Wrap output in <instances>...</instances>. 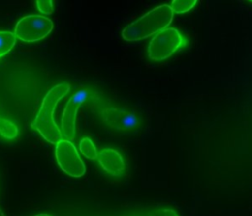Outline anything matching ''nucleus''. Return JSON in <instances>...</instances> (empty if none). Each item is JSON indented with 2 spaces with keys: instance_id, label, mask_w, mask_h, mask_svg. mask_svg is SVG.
Masks as SVG:
<instances>
[{
  "instance_id": "obj_14",
  "label": "nucleus",
  "mask_w": 252,
  "mask_h": 216,
  "mask_svg": "<svg viewBox=\"0 0 252 216\" xmlns=\"http://www.w3.org/2000/svg\"><path fill=\"white\" fill-rule=\"evenodd\" d=\"M158 216H178V214L173 210V209H170V208H165V209H162L158 212Z\"/></svg>"
},
{
  "instance_id": "obj_3",
  "label": "nucleus",
  "mask_w": 252,
  "mask_h": 216,
  "mask_svg": "<svg viewBox=\"0 0 252 216\" xmlns=\"http://www.w3.org/2000/svg\"><path fill=\"white\" fill-rule=\"evenodd\" d=\"M186 44V37L178 29L166 27L151 39L148 46V56L155 62H160L171 57Z\"/></svg>"
},
{
  "instance_id": "obj_11",
  "label": "nucleus",
  "mask_w": 252,
  "mask_h": 216,
  "mask_svg": "<svg viewBox=\"0 0 252 216\" xmlns=\"http://www.w3.org/2000/svg\"><path fill=\"white\" fill-rule=\"evenodd\" d=\"M80 152L87 157L88 159H96L97 158V151L94 144V142L89 137H83L79 144Z\"/></svg>"
},
{
  "instance_id": "obj_15",
  "label": "nucleus",
  "mask_w": 252,
  "mask_h": 216,
  "mask_svg": "<svg viewBox=\"0 0 252 216\" xmlns=\"http://www.w3.org/2000/svg\"><path fill=\"white\" fill-rule=\"evenodd\" d=\"M0 216H4V214H3V212H2V210L0 209ZM35 216H49L48 214H44V213H41V214H37V215H35Z\"/></svg>"
},
{
  "instance_id": "obj_8",
  "label": "nucleus",
  "mask_w": 252,
  "mask_h": 216,
  "mask_svg": "<svg viewBox=\"0 0 252 216\" xmlns=\"http://www.w3.org/2000/svg\"><path fill=\"white\" fill-rule=\"evenodd\" d=\"M100 167L111 176H120L124 173L126 165L122 155L113 148H104L97 154Z\"/></svg>"
},
{
  "instance_id": "obj_13",
  "label": "nucleus",
  "mask_w": 252,
  "mask_h": 216,
  "mask_svg": "<svg viewBox=\"0 0 252 216\" xmlns=\"http://www.w3.org/2000/svg\"><path fill=\"white\" fill-rule=\"evenodd\" d=\"M37 9L46 15H50L53 11V1L51 0H36Z\"/></svg>"
},
{
  "instance_id": "obj_5",
  "label": "nucleus",
  "mask_w": 252,
  "mask_h": 216,
  "mask_svg": "<svg viewBox=\"0 0 252 216\" xmlns=\"http://www.w3.org/2000/svg\"><path fill=\"white\" fill-rule=\"evenodd\" d=\"M99 116L108 128L123 134L136 132L142 123L137 112L120 107H104L100 109Z\"/></svg>"
},
{
  "instance_id": "obj_6",
  "label": "nucleus",
  "mask_w": 252,
  "mask_h": 216,
  "mask_svg": "<svg viewBox=\"0 0 252 216\" xmlns=\"http://www.w3.org/2000/svg\"><path fill=\"white\" fill-rule=\"evenodd\" d=\"M53 28L50 19L39 15H29L22 18L15 26L17 38L25 42H35L46 37Z\"/></svg>"
},
{
  "instance_id": "obj_2",
  "label": "nucleus",
  "mask_w": 252,
  "mask_h": 216,
  "mask_svg": "<svg viewBox=\"0 0 252 216\" xmlns=\"http://www.w3.org/2000/svg\"><path fill=\"white\" fill-rule=\"evenodd\" d=\"M172 19L173 11L170 5L161 4L127 25L122 29L121 36L128 42L145 39L166 28L171 24Z\"/></svg>"
},
{
  "instance_id": "obj_9",
  "label": "nucleus",
  "mask_w": 252,
  "mask_h": 216,
  "mask_svg": "<svg viewBox=\"0 0 252 216\" xmlns=\"http://www.w3.org/2000/svg\"><path fill=\"white\" fill-rule=\"evenodd\" d=\"M18 135V126L11 120L0 117V135L6 139H14Z\"/></svg>"
},
{
  "instance_id": "obj_12",
  "label": "nucleus",
  "mask_w": 252,
  "mask_h": 216,
  "mask_svg": "<svg viewBox=\"0 0 252 216\" xmlns=\"http://www.w3.org/2000/svg\"><path fill=\"white\" fill-rule=\"evenodd\" d=\"M196 0H173L170 4V8L172 9L173 13L183 14L190 11L195 5Z\"/></svg>"
},
{
  "instance_id": "obj_16",
  "label": "nucleus",
  "mask_w": 252,
  "mask_h": 216,
  "mask_svg": "<svg viewBox=\"0 0 252 216\" xmlns=\"http://www.w3.org/2000/svg\"><path fill=\"white\" fill-rule=\"evenodd\" d=\"M250 2H251V3H252V1H250Z\"/></svg>"
},
{
  "instance_id": "obj_10",
  "label": "nucleus",
  "mask_w": 252,
  "mask_h": 216,
  "mask_svg": "<svg viewBox=\"0 0 252 216\" xmlns=\"http://www.w3.org/2000/svg\"><path fill=\"white\" fill-rule=\"evenodd\" d=\"M16 43V35L11 31H0V58L7 54Z\"/></svg>"
},
{
  "instance_id": "obj_7",
  "label": "nucleus",
  "mask_w": 252,
  "mask_h": 216,
  "mask_svg": "<svg viewBox=\"0 0 252 216\" xmlns=\"http://www.w3.org/2000/svg\"><path fill=\"white\" fill-rule=\"evenodd\" d=\"M55 157L59 167L67 175L74 178H80L85 174V164L72 141L67 139H60L57 141L55 146Z\"/></svg>"
},
{
  "instance_id": "obj_1",
  "label": "nucleus",
  "mask_w": 252,
  "mask_h": 216,
  "mask_svg": "<svg viewBox=\"0 0 252 216\" xmlns=\"http://www.w3.org/2000/svg\"><path fill=\"white\" fill-rule=\"evenodd\" d=\"M69 83L52 86L42 99L40 108L32 123V127L48 142L55 144L62 139V133L54 120V110L58 102L69 92Z\"/></svg>"
},
{
  "instance_id": "obj_4",
  "label": "nucleus",
  "mask_w": 252,
  "mask_h": 216,
  "mask_svg": "<svg viewBox=\"0 0 252 216\" xmlns=\"http://www.w3.org/2000/svg\"><path fill=\"white\" fill-rule=\"evenodd\" d=\"M100 99L97 92L89 88H80L68 100L61 119V133L65 139L73 141L75 138V128L77 112L80 106L88 100L98 101Z\"/></svg>"
}]
</instances>
